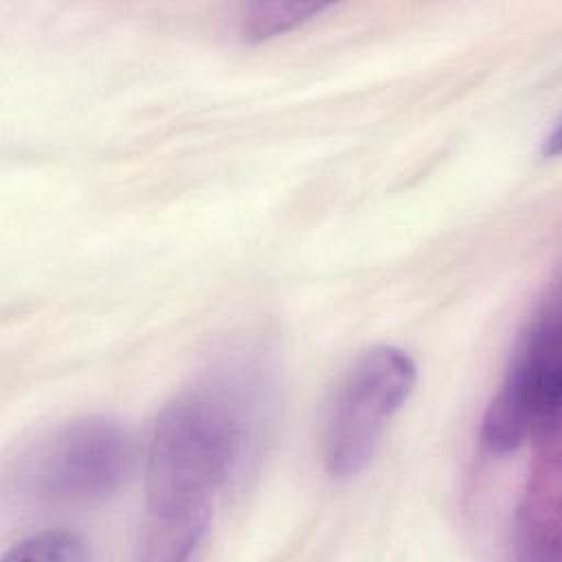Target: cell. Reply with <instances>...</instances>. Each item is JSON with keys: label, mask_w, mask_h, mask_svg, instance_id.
<instances>
[{"label": "cell", "mask_w": 562, "mask_h": 562, "mask_svg": "<svg viewBox=\"0 0 562 562\" xmlns=\"http://www.w3.org/2000/svg\"><path fill=\"white\" fill-rule=\"evenodd\" d=\"M90 558L86 542L70 531H42L15 542L2 562H83Z\"/></svg>", "instance_id": "cell-7"}, {"label": "cell", "mask_w": 562, "mask_h": 562, "mask_svg": "<svg viewBox=\"0 0 562 562\" xmlns=\"http://www.w3.org/2000/svg\"><path fill=\"white\" fill-rule=\"evenodd\" d=\"M540 461L518 512V547L525 560H555L560 549V461L558 441L538 443Z\"/></svg>", "instance_id": "cell-5"}, {"label": "cell", "mask_w": 562, "mask_h": 562, "mask_svg": "<svg viewBox=\"0 0 562 562\" xmlns=\"http://www.w3.org/2000/svg\"><path fill=\"white\" fill-rule=\"evenodd\" d=\"M562 406V340L558 294L551 292L533 314L507 373L481 422V446L490 454L514 452L531 437L558 441Z\"/></svg>", "instance_id": "cell-2"}, {"label": "cell", "mask_w": 562, "mask_h": 562, "mask_svg": "<svg viewBox=\"0 0 562 562\" xmlns=\"http://www.w3.org/2000/svg\"><path fill=\"white\" fill-rule=\"evenodd\" d=\"M134 443L123 424L90 415L50 430L22 461L20 490L40 505L88 507L125 481Z\"/></svg>", "instance_id": "cell-3"}, {"label": "cell", "mask_w": 562, "mask_h": 562, "mask_svg": "<svg viewBox=\"0 0 562 562\" xmlns=\"http://www.w3.org/2000/svg\"><path fill=\"white\" fill-rule=\"evenodd\" d=\"M327 4L310 2H259L246 7L241 15V40L244 42H263L274 35H281L325 11Z\"/></svg>", "instance_id": "cell-6"}, {"label": "cell", "mask_w": 562, "mask_h": 562, "mask_svg": "<svg viewBox=\"0 0 562 562\" xmlns=\"http://www.w3.org/2000/svg\"><path fill=\"white\" fill-rule=\"evenodd\" d=\"M415 362L397 347L362 351L327 404L323 463L334 479L356 476L373 457L391 417L415 386Z\"/></svg>", "instance_id": "cell-4"}, {"label": "cell", "mask_w": 562, "mask_h": 562, "mask_svg": "<svg viewBox=\"0 0 562 562\" xmlns=\"http://www.w3.org/2000/svg\"><path fill=\"white\" fill-rule=\"evenodd\" d=\"M257 386L252 375L228 373L187 389L160 411L145 459L143 560H182L202 540L215 496L252 443Z\"/></svg>", "instance_id": "cell-1"}]
</instances>
